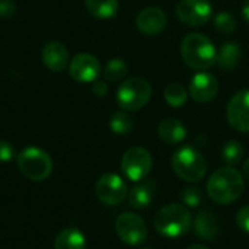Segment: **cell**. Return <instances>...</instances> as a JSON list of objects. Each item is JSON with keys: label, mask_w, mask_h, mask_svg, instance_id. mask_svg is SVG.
<instances>
[{"label": "cell", "mask_w": 249, "mask_h": 249, "mask_svg": "<svg viewBox=\"0 0 249 249\" xmlns=\"http://www.w3.org/2000/svg\"><path fill=\"white\" fill-rule=\"evenodd\" d=\"M206 191L214 203L222 206L232 204L244 194L245 178L233 166H225L210 175Z\"/></svg>", "instance_id": "obj_1"}, {"label": "cell", "mask_w": 249, "mask_h": 249, "mask_svg": "<svg viewBox=\"0 0 249 249\" xmlns=\"http://www.w3.org/2000/svg\"><path fill=\"white\" fill-rule=\"evenodd\" d=\"M181 55L184 63L194 70L204 71L217 61V50L212 39L200 32L184 36L181 42Z\"/></svg>", "instance_id": "obj_2"}, {"label": "cell", "mask_w": 249, "mask_h": 249, "mask_svg": "<svg viewBox=\"0 0 249 249\" xmlns=\"http://www.w3.org/2000/svg\"><path fill=\"white\" fill-rule=\"evenodd\" d=\"M193 225L191 212L187 206L172 203L162 207L153 220L155 229L165 238H179L184 236Z\"/></svg>", "instance_id": "obj_3"}, {"label": "cell", "mask_w": 249, "mask_h": 249, "mask_svg": "<svg viewBox=\"0 0 249 249\" xmlns=\"http://www.w3.org/2000/svg\"><path fill=\"white\" fill-rule=\"evenodd\" d=\"M171 165L178 178L185 182H200L207 172L204 156L193 146L178 149L171 159Z\"/></svg>", "instance_id": "obj_4"}, {"label": "cell", "mask_w": 249, "mask_h": 249, "mask_svg": "<svg viewBox=\"0 0 249 249\" xmlns=\"http://www.w3.org/2000/svg\"><path fill=\"white\" fill-rule=\"evenodd\" d=\"M152 98V86L143 77H130L124 80L117 90V102L123 111L134 112L144 108Z\"/></svg>", "instance_id": "obj_5"}, {"label": "cell", "mask_w": 249, "mask_h": 249, "mask_svg": "<svg viewBox=\"0 0 249 249\" xmlns=\"http://www.w3.org/2000/svg\"><path fill=\"white\" fill-rule=\"evenodd\" d=\"M18 168L23 177L39 182L53 172V160L47 152L39 147H26L18 155Z\"/></svg>", "instance_id": "obj_6"}, {"label": "cell", "mask_w": 249, "mask_h": 249, "mask_svg": "<svg viewBox=\"0 0 249 249\" xmlns=\"http://www.w3.org/2000/svg\"><path fill=\"white\" fill-rule=\"evenodd\" d=\"M153 166L152 155L147 149L134 146L130 147L121 158V171L133 182H140L146 179Z\"/></svg>", "instance_id": "obj_7"}, {"label": "cell", "mask_w": 249, "mask_h": 249, "mask_svg": "<svg viewBox=\"0 0 249 249\" xmlns=\"http://www.w3.org/2000/svg\"><path fill=\"white\" fill-rule=\"evenodd\" d=\"M115 232L124 244L131 247L142 245L147 238V226L136 213H123L118 216L115 222Z\"/></svg>", "instance_id": "obj_8"}, {"label": "cell", "mask_w": 249, "mask_h": 249, "mask_svg": "<svg viewBox=\"0 0 249 249\" xmlns=\"http://www.w3.org/2000/svg\"><path fill=\"white\" fill-rule=\"evenodd\" d=\"M175 13L182 23L201 26L213 18V6L209 0H181L177 4Z\"/></svg>", "instance_id": "obj_9"}, {"label": "cell", "mask_w": 249, "mask_h": 249, "mask_svg": "<svg viewBox=\"0 0 249 249\" xmlns=\"http://www.w3.org/2000/svg\"><path fill=\"white\" fill-rule=\"evenodd\" d=\"M96 197L107 206H117L128 196L124 179L117 174H104L95 185Z\"/></svg>", "instance_id": "obj_10"}, {"label": "cell", "mask_w": 249, "mask_h": 249, "mask_svg": "<svg viewBox=\"0 0 249 249\" xmlns=\"http://www.w3.org/2000/svg\"><path fill=\"white\" fill-rule=\"evenodd\" d=\"M226 120L233 130L249 133V89L239 90L231 98L226 107Z\"/></svg>", "instance_id": "obj_11"}, {"label": "cell", "mask_w": 249, "mask_h": 249, "mask_svg": "<svg viewBox=\"0 0 249 249\" xmlns=\"http://www.w3.org/2000/svg\"><path fill=\"white\" fill-rule=\"evenodd\" d=\"M70 76L79 83H93L101 74L99 60L88 53L74 55L69 63Z\"/></svg>", "instance_id": "obj_12"}, {"label": "cell", "mask_w": 249, "mask_h": 249, "mask_svg": "<svg viewBox=\"0 0 249 249\" xmlns=\"http://www.w3.org/2000/svg\"><path fill=\"white\" fill-rule=\"evenodd\" d=\"M217 92H219V83H217V79L212 73L198 71L197 74L193 76L190 82L188 93L196 102L198 104L210 102L216 98Z\"/></svg>", "instance_id": "obj_13"}, {"label": "cell", "mask_w": 249, "mask_h": 249, "mask_svg": "<svg viewBox=\"0 0 249 249\" xmlns=\"http://www.w3.org/2000/svg\"><path fill=\"white\" fill-rule=\"evenodd\" d=\"M168 25V18L166 13L156 6L146 7L139 12L136 18V26L140 34L146 36H153L160 34Z\"/></svg>", "instance_id": "obj_14"}, {"label": "cell", "mask_w": 249, "mask_h": 249, "mask_svg": "<svg viewBox=\"0 0 249 249\" xmlns=\"http://www.w3.org/2000/svg\"><path fill=\"white\" fill-rule=\"evenodd\" d=\"M42 63L51 71H63L69 66V50L57 41L48 42L44 45L41 51Z\"/></svg>", "instance_id": "obj_15"}, {"label": "cell", "mask_w": 249, "mask_h": 249, "mask_svg": "<svg viewBox=\"0 0 249 249\" xmlns=\"http://www.w3.org/2000/svg\"><path fill=\"white\" fill-rule=\"evenodd\" d=\"M194 231L198 238L207 242H213L220 233V222L213 212L203 210L194 219Z\"/></svg>", "instance_id": "obj_16"}, {"label": "cell", "mask_w": 249, "mask_h": 249, "mask_svg": "<svg viewBox=\"0 0 249 249\" xmlns=\"http://www.w3.org/2000/svg\"><path fill=\"white\" fill-rule=\"evenodd\" d=\"M156 196V184L150 181H140L128 191V203L134 209H146Z\"/></svg>", "instance_id": "obj_17"}, {"label": "cell", "mask_w": 249, "mask_h": 249, "mask_svg": "<svg viewBox=\"0 0 249 249\" xmlns=\"http://www.w3.org/2000/svg\"><path fill=\"white\" fill-rule=\"evenodd\" d=\"M158 136L166 144H178L185 140L187 128L179 120L166 118V120L160 121V124H159Z\"/></svg>", "instance_id": "obj_18"}, {"label": "cell", "mask_w": 249, "mask_h": 249, "mask_svg": "<svg viewBox=\"0 0 249 249\" xmlns=\"http://www.w3.org/2000/svg\"><path fill=\"white\" fill-rule=\"evenodd\" d=\"M54 249H86V238L79 229L67 228L57 235Z\"/></svg>", "instance_id": "obj_19"}, {"label": "cell", "mask_w": 249, "mask_h": 249, "mask_svg": "<svg viewBox=\"0 0 249 249\" xmlns=\"http://www.w3.org/2000/svg\"><path fill=\"white\" fill-rule=\"evenodd\" d=\"M241 55H242V51H241V47L236 44V42H225L222 47H220V51L217 53V64L222 70L225 71H231L233 70L239 60H241Z\"/></svg>", "instance_id": "obj_20"}, {"label": "cell", "mask_w": 249, "mask_h": 249, "mask_svg": "<svg viewBox=\"0 0 249 249\" xmlns=\"http://www.w3.org/2000/svg\"><path fill=\"white\" fill-rule=\"evenodd\" d=\"M86 10L98 19L114 18L118 12V0H85Z\"/></svg>", "instance_id": "obj_21"}, {"label": "cell", "mask_w": 249, "mask_h": 249, "mask_svg": "<svg viewBox=\"0 0 249 249\" xmlns=\"http://www.w3.org/2000/svg\"><path fill=\"white\" fill-rule=\"evenodd\" d=\"M188 90L178 82L169 83L163 90V98L172 108H181L188 101Z\"/></svg>", "instance_id": "obj_22"}, {"label": "cell", "mask_w": 249, "mask_h": 249, "mask_svg": "<svg viewBox=\"0 0 249 249\" xmlns=\"http://www.w3.org/2000/svg\"><path fill=\"white\" fill-rule=\"evenodd\" d=\"M127 71H128L127 63L123 58L115 57L107 63V66L104 69V77L107 82H120L125 77Z\"/></svg>", "instance_id": "obj_23"}, {"label": "cell", "mask_w": 249, "mask_h": 249, "mask_svg": "<svg viewBox=\"0 0 249 249\" xmlns=\"http://www.w3.org/2000/svg\"><path fill=\"white\" fill-rule=\"evenodd\" d=\"M244 153H245V149L238 140H229L222 147V159L229 166L238 165L242 160Z\"/></svg>", "instance_id": "obj_24"}, {"label": "cell", "mask_w": 249, "mask_h": 249, "mask_svg": "<svg viewBox=\"0 0 249 249\" xmlns=\"http://www.w3.org/2000/svg\"><path fill=\"white\" fill-rule=\"evenodd\" d=\"M109 128L115 134H128L134 128V121L125 111H118L111 117Z\"/></svg>", "instance_id": "obj_25"}, {"label": "cell", "mask_w": 249, "mask_h": 249, "mask_svg": "<svg viewBox=\"0 0 249 249\" xmlns=\"http://www.w3.org/2000/svg\"><path fill=\"white\" fill-rule=\"evenodd\" d=\"M214 28L222 34H232L236 29V18L231 12H219L213 18Z\"/></svg>", "instance_id": "obj_26"}, {"label": "cell", "mask_w": 249, "mask_h": 249, "mask_svg": "<svg viewBox=\"0 0 249 249\" xmlns=\"http://www.w3.org/2000/svg\"><path fill=\"white\" fill-rule=\"evenodd\" d=\"M181 200H182V204L187 206V207H198L201 204V200H203V196H201V191L198 188H194V187H190V188H185L181 194Z\"/></svg>", "instance_id": "obj_27"}, {"label": "cell", "mask_w": 249, "mask_h": 249, "mask_svg": "<svg viewBox=\"0 0 249 249\" xmlns=\"http://www.w3.org/2000/svg\"><path fill=\"white\" fill-rule=\"evenodd\" d=\"M236 225L241 231L249 233V206H244L236 213Z\"/></svg>", "instance_id": "obj_28"}, {"label": "cell", "mask_w": 249, "mask_h": 249, "mask_svg": "<svg viewBox=\"0 0 249 249\" xmlns=\"http://www.w3.org/2000/svg\"><path fill=\"white\" fill-rule=\"evenodd\" d=\"M13 158H15L13 146L6 140H0V162H10Z\"/></svg>", "instance_id": "obj_29"}, {"label": "cell", "mask_w": 249, "mask_h": 249, "mask_svg": "<svg viewBox=\"0 0 249 249\" xmlns=\"http://www.w3.org/2000/svg\"><path fill=\"white\" fill-rule=\"evenodd\" d=\"M16 12L13 0H0V18H12Z\"/></svg>", "instance_id": "obj_30"}, {"label": "cell", "mask_w": 249, "mask_h": 249, "mask_svg": "<svg viewBox=\"0 0 249 249\" xmlns=\"http://www.w3.org/2000/svg\"><path fill=\"white\" fill-rule=\"evenodd\" d=\"M92 90L96 96H105L108 93V85H107V82L95 80L92 85Z\"/></svg>", "instance_id": "obj_31"}, {"label": "cell", "mask_w": 249, "mask_h": 249, "mask_svg": "<svg viewBox=\"0 0 249 249\" xmlns=\"http://www.w3.org/2000/svg\"><path fill=\"white\" fill-rule=\"evenodd\" d=\"M242 18L249 25V0H245V3L242 4Z\"/></svg>", "instance_id": "obj_32"}, {"label": "cell", "mask_w": 249, "mask_h": 249, "mask_svg": "<svg viewBox=\"0 0 249 249\" xmlns=\"http://www.w3.org/2000/svg\"><path fill=\"white\" fill-rule=\"evenodd\" d=\"M242 172H244V177L249 181V158L244 162V168H242Z\"/></svg>", "instance_id": "obj_33"}, {"label": "cell", "mask_w": 249, "mask_h": 249, "mask_svg": "<svg viewBox=\"0 0 249 249\" xmlns=\"http://www.w3.org/2000/svg\"><path fill=\"white\" fill-rule=\"evenodd\" d=\"M187 249H209L206 245H201V244H194V245H190Z\"/></svg>", "instance_id": "obj_34"}, {"label": "cell", "mask_w": 249, "mask_h": 249, "mask_svg": "<svg viewBox=\"0 0 249 249\" xmlns=\"http://www.w3.org/2000/svg\"><path fill=\"white\" fill-rule=\"evenodd\" d=\"M142 249H152V248H142Z\"/></svg>", "instance_id": "obj_35"}]
</instances>
